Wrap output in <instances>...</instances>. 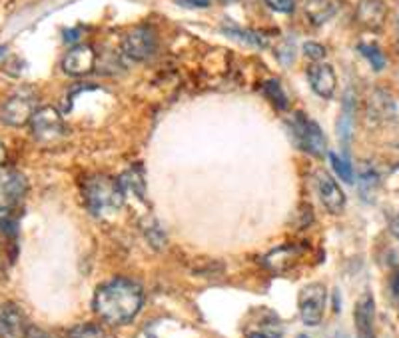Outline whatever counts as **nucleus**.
<instances>
[{
    "mask_svg": "<svg viewBox=\"0 0 399 338\" xmlns=\"http://www.w3.org/2000/svg\"><path fill=\"white\" fill-rule=\"evenodd\" d=\"M304 53H306V56H310L312 60H322L324 56H326V48L322 46V44H317V42H306L304 44Z\"/></svg>",
    "mask_w": 399,
    "mask_h": 338,
    "instance_id": "obj_25",
    "label": "nucleus"
},
{
    "mask_svg": "<svg viewBox=\"0 0 399 338\" xmlns=\"http://www.w3.org/2000/svg\"><path fill=\"white\" fill-rule=\"evenodd\" d=\"M315 180H317V190H319V196H322V202L328 208V213H342L346 208V195L340 188V184L326 170H319Z\"/></svg>",
    "mask_w": 399,
    "mask_h": 338,
    "instance_id": "obj_10",
    "label": "nucleus"
},
{
    "mask_svg": "<svg viewBox=\"0 0 399 338\" xmlns=\"http://www.w3.org/2000/svg\"><path fill=\"white\" fill-rule=\"evenodd\" d=\"M68 338H106V332L98 324H80L70 330Z\"/></svg>",
    "mask_w": 399,
    "mask_h": 338,
    "instance_id": "obj_24",
    "label": "nucleus"
},
{
    "mask_svg": "<svg viewBox=\"0 0 399 338\" xmlns=\"http://www.w3.org/2000/svg\"><path fill=\"white\" fill-rule=\"evenodd\" d=\"M266 4L276 12H292L295 6L294 0H266Z\"/></svg>",
    "mask_w": 399,
    "mask_h": 338,
    "instance_id": "obj_26",
    "label": "nucleus"
},
{
    "mask_svg": "<svg viewBox=\"0 0 399 338\" xmlns=\"http://www.w3.org/2000/svg\"><path fill=\"white\" fill-rule=\"evenodd\" d=\"M297 338H310V337H306V335H299V337Z\"/></svg>",
    "mask_w": 399,
    "mask_h": 338,
    "instance_id": "obj_33",
    "label": "nucleus"
},
{
    "mask_svg": "<svg viewBox=\"0 0 399 338\" xmlns=\"http://www.w3.org/2000/svg\"><path fill=\"white\" fill-rule=\"evenodd\" d=\"M4 53H6V46H4V44H0V56H2Z\"/></svg>",
    "mask_w": 399,
    "mask_h": 338,
    "instance_id": "obj_32",
    "label": "nucleus"
},
{
    "mask_svg": "<svg viewBox=\"0 0 399 338\" xmlns=\"http://www.w3.org/2000/svg\"><path fill=\"white\" fill-rule=\"evenodd\" d=\"M226 35L240 40V42L252 44V46H266L268 44L266 36L260 35V33H254V30H242V28H232V26L228 28L226 26Z\"/></svg>",
    "mask_w": 399,
    "mask_h": 338,
    "instance_id": "obj_21",
    "label": "nucleus"
},
{
    "mask_svg": "<svg viewBox=\"0 0 399 338\" xmlns=\"http://www.w3.org/2000/svg\"><path fill=\"white\" fill-rule=\"evenodd\" d=\"M158 48V36L150 26H136L122 38V51L132 60H146Z\"/></svg>",
    "mask_w": 399,
    "mask_h": 338,
    "instance_id": "obj_7",
    "label": "nucleus"
},
{
    "mask_svg": "<svg viewBox=\"0 0 399 338\" xmlns=\"http://www.w3.org/2000/svg\"><path fill=\"white\" fill-rule=\"evenodd\" d=\"M263 92H266V96L276 105L278 110H288L290 103H288V96H286V92H284V89H281V84H279L278 80H266V82H263Z\"/></svg>",
    "mask_w": 399,
    "mask_h": 338,
    "instance_id": "obj_20",
    "label": "nucleus"
},
{
    "mask_svg": "<svg viewBox=\"0 0 399 338\" xmlns=\"http://www.w3.org/2000/svg\"><path fill=\"white\" fill-rule=\"evenodd\" d=\"M144 304L142 286L128 278H114L102 285L94 294V312L100 321L122 326L136 319Z\"/></svg>",
    "mask_w": 399,
    "mask_h": 338,
    "instance_id": "obj_1",
    "label": "nucleus"
},
{
    "mask_svg": "<svg viewBox=\"0 0 399 338\" xmlns=\"http://www.w3.org/2000/svg\"><path fill=\"white\" fill-rule=\"evenodd\" d=\"M28 330L24 312L17 304L6 303L0 306V338H24Z\"/></svg>",
    "mask_w": 399,
    "mask_h": 338,
    "instance_id": "obj_11",
    "label": "nucleus"
},
{
    "mask_svg": "<svg viewBox=\"0 0 399 338\" xmlns=\"http://www.w3.org/2000/svg\"><path fill=\"white\" fill-rule=\"evenodd\" d=\"M24 338H50L42 328H38V326H28V330H26V335Z\"/></svg>",
    "mask_w": 399,
    "mask_h": 338,
    "instance_id": "obj_28",
    "label": "nucleus"
},
{
    "mask_svg": "<svg viewBox=\"0 0 399 338\" xmlns=\"http://www.w3.org/2000/svg\"><path fill=\"white\" fill-rule=\"evenodd\" d=\"M118 184H120V190L124 195L126 193H134L138 198H144L146 184H144V175H142V170H140L138 166L132 168V170L122 172L120 178H118Z\"/></svg>",
    "mask_w": 399,
    "mask_h": 338,
    "instance_id": "obj_18",
    "label": "nucleus"
},
{
    "mask_svg": "<svg viewBox=\"0 0 399 338\" xmlns=\"http://www.w3.org/2000/svg\"><path fill=\"white\" fill-rule=\"evenodd\" d=\"M30 130L40 144H54L64 136V121L56 108L42 107L35 112Z\"/></svg>",
    "mask_w": 399,
    "mask_h": 338,
    "instance_id": "obj_4",
    "label": "nucleus"
},
{
    "mask_svg": "<svg viewBox=\"0 0 399 338\" xmlns=\"http://www.w3.org/2000/svg\"><path fill=\"white\" fill-rule=\"evenodd\" d=\"M353 125H355V96H353L351 89H347L346 94H344L342 114L337 118V136L344 143V146H349V143H351Z\"/></svg>",
    "mask_w": 399,
    "mask_h": 338,
    "instance_id": "obj_15",
    "label": "nucleus"
},
{
    "mask_svg": "<svg viewBox=\"0 0 399 338\" xmlns=\"http://www.w3.org/2000/svg\"><path fill=\"white\" fill-rule=\"evenodd\" d=\"M6 146L2 144V141H0V166H4V161H6Z\"/></svg>",
    "mask_w": 399,
    "mask_h": 338,
    "instance_id": "obj_30",
    "label": "nucleus"
},
{
    "mask_svg": "<svg viewBox=\"0 0 399 338\" xmlns=\"http://www.w3.org/2000/svg\"><path fill=\"white\" fill-rule=\"evenodd\" d=\"M248 338H272L270 335H266V332H250Z\"/></svg>",
    "mask_w": 399,
    "mask_h": 338,
    "instance_id": "obj_31",
    "label": "nucleus"
},
{
    "mask_svg": "<svg viewBox=\"0 0 399 338\" xmlns=\"http://www.w3.org/2000/svg\"><path fill=\"white\" fill-rule=\"evenodd\" d=\"M369 114L380 118V121H387L393 118L396 114V103L393 98L385 92V90H375L369 98Z\"/></svg>",
    "mask_w": 399,
    "mask_h": 338,
    "instance_id": "obj_16",
    "label": "nucleus"
},
{
    "mask_svg": "<svg viewBox=\"0 0 399 338\" xmlns=\"http://www.w3.org/2000/svg\"><path fill=\"white\" fill-rule=\"evenodd\" d=\"M28 188L26 177L10 166H0V213H8L24 198Z\"/></svg>",
    "mask_w": 399,
    "mask_h": 338,
    "instance_id": "obj_6",
    "label": "nucleus"
},
{
    "mask_svg": "<svg viewBox=\"0 0 399 338\" xmlns=\"http://www.w3.org/2000/svg\"><path fill=\"white\" fill-rule=\"evenodd\" d=\"M308 80L312 84L313 92L322 98H331L335 92V87H337L335 72L326 62H313L308 69Z\"/></svg>",
    "mask_w": 399,
    "mask_h": 338,
    "instance_id": "obj_13",
    "label": "nucleus"
},
{
    "mask_svg": "<svg viewBox=\"0 0 399 338\" xmlns=\"http://www.w3.org/2000/svg\"><path fill=\"white\" fill-rule=\"evenodd\" d=\"M184 4H190V6H198V8H206L212 2H222V4H230V2H238V0H182Z\"/></svg>",
    "mask_w": 399,
    "mask_h": 338,
    "instance_id": "obj_27",
    "label": "nucleus"
},
{
    "mask_svg": "<svg viewBox=\"0 0 399 338\" xmlns=\"http://www.w3.org/2000/svg\"><path fill=\"white\" fill-rule=\"evenodd\" d=\"M297 256H299V254H297L295 247H281V249L270 252L268 258H266V263H268V267L274 268V270H286Z\"/></svg>",
    "mask_w": 399,
    "mask_h": 338,
    "instance_id": "obj_19",
    "label": "nucleus"
},
{
    "mask_svg": "<svg viewBox=\"0 0 399 338\" xmlns=\"http://www.w3.org/2000/svg\"><path fill=\"white\" fill-rule=\"evenodd\" d=\"M326 301H328V290L319 283H312V285L304 286L299 290L297 306H299V317H301L304 324L315 326L322 322L324 310H326Z\"/></svg>",
    "mask_w": 399,
    "mask_h": 338,
    "instance_id": "obj_5",
    "label": "nucleus"
},
{
    "mask_svg": "<svg viewBox=\"0 0 399 338\" xmlns=\"http://www.w3.org/2000/svg\"><path fill=\"white\" fill-rule=\"evenodd\" d=\"M355 18L358 22L367 28V30H382L383 24H385V18H387V6L383 0H362L358 4V10H355Z\"/></svg>",
    "mask_w": 399,
    "mask_h": 338,
    "instance_id": "obj_12",
    "label": "nucleus"
},
{
    "mask_svg": "<svg viewBox=\"0 0 399 338\" xmlns=\"http://www.w3.org/2000/svg\"><path fill=\"white\" fill-rule=\"evenodd\" d=\"M330 162L331 168L335 170V175L342 178L344 182H347V184L353 182V168H351V164L347 162V159L335 154V152H330Z\"/></svg>",
    "mask_w": 399,
    "mask_h": 338,
    "instance_id": "obj_22",
    "label": "nucleus"
},
{
    "mask_svg": "<svg viewBox=\"0 0 399 338\" xmlns=\"http://www.w3.org/2000/svg\"><path fill=\"white\" fill-rule=\"evenodd\" d=\"M389 231H391V234L399 240V214H396V216L389 220Z\"/></svg>",
    "mask_w": 399,
    "mask_h": 338,
    "instance_id": "obj_29",
    "label": "nucleus"
},
{
    "mask_svg": "<svg viewBox=\"0 0 399 338\" xmlns=\"http://www.w3.org/2000/svg\"><path fill=\"white\" fill-rule=\"evenodd\" d=\"M94 64H96V53L90 44H76L74 48H70L62 60V69L70 76H84L94 71Z\"/></svg>",
    "mask_w": 399,
    "mask_h": 338,
    "instance_id": "obj_9",
    "label": "nucleus"
},
{
    "mask_svg": "<svg viewBox=\"0 0 399 338\" xmlns=\"http://www.w3.org/2000/svg\"><path fill=\"white\" fill-rule=\"evenodd\" d=\"M360 53L369 60L373 71H383L385 69V56L380 51V46H375V44H360Z\"/></svg>",
    "mask_w": 399,
    "mask_h": 338,
    "instance_id": "obj_23",
    "label": "nucleus"
},
{
    "mask_svg": "<svg viewBox=\"0 0 399 338\" xmlns=\"http://www.w3.org/2000/svg\"><path fill=\"white\" fill-rule=\"evenodd\" d=\"M36 110H38V100H36L35 90L20 89L2 103L0 121L6 126H15V128L30 125Z\"/></svg>",
    "mask_w": 399,
    "mask_h": 338,
    "instance_id": "obj_3",
    "label": "nucleus"
},
{
    "mask_svg": "<svg viewBox=\"0 0 399 338\" xmlns=\"http://www.w3.org/2000/svg\"><path fill=\"white\" fill-rule=\"evenodd\" d=\"M353 321L358 328V338H373V328H375V303L373 296L369 292H365L364 296L355 304L353 310Z\"/></svg>",
    "mask_w": 399,
    "mask_h": 338,
    "instance_id": "obj_14",
    "label": "nucleus"
},
{
    "mask_svg": "<svg viewBox=\"0 0 399 338\" xmlns=\"http://www.w3.org/2000/svg\"><path fill=\"white\" fill-rule=\"evenodd\" d=\"M84 198L90 213L106 216L120 208L124 193L120 190L118 180L110 177H92L84 184Z\"/></svg>",
    "mask_w": 399,
    "mask_h": 338,
    "instance_id": "obj_2",
    "label": "nucleus"
},
{
    "mask_svg": "<svg viewBox=\"0 0 399 338\" xmlns=\"http://www.w3.org/2000/svg\"><path fill=\"white\" fill-rule=\"evenodd\" d=\"M335 12L333 0H306V15L312 18L313 24L328 22Z\"/></svg>",
    "mask_w": 399,
    "mask_h": 338,
    "instance_id": "obj_17",
    "label": "nucleus"
},
{
    "mask_svg": "<svg viewBox=\"0 0 399 338\" xmlns=\"http://www.w3.org/2000/svg\"><path fill=\"white\" fill-rule=\"evenodd\" d=\"M294 132L297 143L301 144L308 152H312L315 157H324L328 143H326V136H324L317 123H313L312 118L297 112L294 116Z\"/></svg>",
    "mask_w": 399,
    "mask_h": 338,
    "instance_id": "obj_8",
    "label": "nucleus"
}]
</instances>
